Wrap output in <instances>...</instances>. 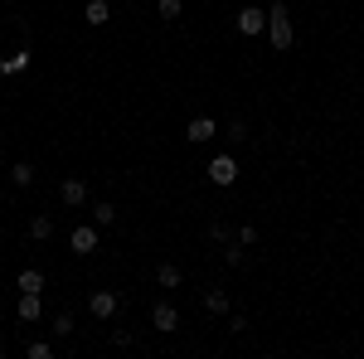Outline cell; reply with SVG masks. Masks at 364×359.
<instances>
[{
	"label": "cell",
	"instance_id": "cell-1",
	"mask_svg": "<svg viewBox=\"0 0 364 359\" xmlns=\"http://www.w3.org/2000/svg\"><path fill=\"white\" fill-rule=\"evenodd\" d=\"M262 34H272V49H277V54H287V49L296 44V29H291V15H287L282 0H272V10H267V29H262Z\"/></svg>",
	"mask_w": 364,
	"mask_h": 359
},
{
	"label": "cell",
	"instance_id": "cell-2",
	"mask_svg": "<svg viewBox=\"0 0 364 359\" xmlns=\"http://www.w3.org/2000/svg\"><path fill=\"white\" fill-rule=\"evenodd\" d=\"M117 306H122V296L102 286V291H92V296H87V316H92V321H112Z\"/></svg>",
	"mask_w": 364,
	"mask_h": 359
},
{
	"label": "cell",
	"instance_id": "cell-3",
	"mask_svg": "<svg viewBox=\"0 0 364 359\" xmlns=\"http://www.w3.org/2000/svg\"><path fill=\"white\" fill-rule=\"evenodd\" d=\"M209 180H214L219 190H228V185L238 180V161H233V151H228V156H214V161H209Z\"/></svg>",
	"mask_w": 364,
	"mask_h": 359
},
{
	"label": "cell",
	"instance_id": "cell-4",
	"mask_svg": "<svg viewBox=\"0 0 364 359\" xmlns=\"http://www.w3.org/2000/svg\"><path fill=\"white\" fill-rule=\"evenodd\" d=\"M151 326H156V331H161V335L180 331V311H175V306H170V301H156V306H151Z\"/></svg>",
	"mask_w": 364,
	"mask_h": 359
},
{
	"label": "cell",
	"instance_id": "cell-5",
	"mask_svg": "<svg viewBox=\"0 0 364 359\" xmlns=\"http://www.w3.org/2000/svg\"><path fill=\"white\" fill-rule=\"evenodd\" d=\"M68 248L73 252H97V223H78V228H73V233H68Z\"/></svg>",
	"mask_w": 364,
	"mask_h": 359
},
{
	"label": "cell",
	"instance_id": "cell-6",
	"mask_svg": "<svg viewBox=\"0 0 364 359\" xmlns=\"http://www.w3.org/2000/svg\"><path fill=\"white\" fill-rule=\"evenodd\" d=\"M262 29H267V10H257V5H243V10H238V34H262Z\"/></svg>",
	"mask_w": 364,
	"mask_h": 359
},
{
	"label": "cell",
	"instance_id": "cell-7",
	"mask_svg": "<svg viewBox=\"0 0 364 359\" xmlns=\"http://www.w3.org/2000/svg\"><path fill=\"white\" fill-rule=\"evenodd\" d=\"M58 199H63L68 209H83V204H87V185L78 180V175H68V180L58 185Z\"/></svg>",
	"mask_w": 364,
	"mask_h": 359
},
{
	"label": "cell",
	"instance_id": "cell-8",
	"mask_svg": "<svg viewBox=\"0 0 364 359\" xmlns=\"http://www.w3.org/2000/svg\"><path fill=\"white\" fill-rule=\"evenodd\" d=\"M185 136H190V146H209V141L219 136V122H214V117H195Z\"/></svg>",
	"mask_w": 364,
	"mask_h": 359
},
{
	"label": "cell",
	"instance_id": "cell-9",
	"mask_svg": "<svg viewBox=\"0 0 364 359\" xmlns=\"http://www.w3.org/2000/svg\"><path fill=\"white\" fill-rule=\"evenodd\" d=\"M83 20L92 29H102L107 20H112V5H107V0H87V5H83Z\"/></svg>",
	"mask_w": 364,
	"mask_h": 359
},
{
	"label": "cell",
	"instance_id": "cell-10",
	"mask_svg": "<svg viewBox=\"0 0 364 359\" xmlns=\"http://www.w3.org/2000/svg\"><path fill=\"white\" fill-rule=\"evenodd\" d=\"M204 311H209V316H228V291L224 286H204Z\"/></svg>",
	"mask_w": 364,
	"mask_h": 359
},
{
	"label": "cell",
	"instance_id": "cell-11",
	"mask_svg": "<svg viewBox=\"0 0 364 359\" xmlns=\"http://www.w3.org/2000/svg\"><path fill=\"white\" fill-rule=\"evenodd\" d=\"M180 282H185V272H180L175 262H161V267H156V286H166V291H175Z\"/></svg>",
	"mask_w": 364,
	"mask_h": 359
},
{
	"label": "cell",
	"instance_id": "cell-12",
	"mask_svg": "<svg viewBox=\"0 0 364 359\" xmlns=\"http://www.w3.org/2000/svg\"><path fill=\"white\" fill-rule=\"evenodd\" d=\"M29 238H34V243H49V238H54V219H49V214H34V219H29Z\"/></svg>",
	"mask_w": 364,
	"mask_h": 359
},
{
	"label": "cell",
	"instance_id": "cell-13",
	"mask_svg": "<svg viewBox=\"0 0 364 359\" xmlns=\"http://www.w3.org/2000/svg\"><path fill=\"white\" fill-rule=\"evenodd\" d=\"M87 209H92V223H97V228H112L117 223V204H107V199H97V204H87Z\"/></svg>",
	"mask_w": 364,
	"mask_h": 359
},
{
	"label": "cell",
	"instance_id": "cell-14",
	"mask_svg": "<svg viewBox=\"0 0 364 359\" xmlns=\"http://www.w3.org/2000/svg\"><path fill=\"white\" fill-rule=\"evenodd\" d=\"M15 286H20V291H39V296H44V272H39V267H25V272L15 277Z\"/></svg>",
	"mask_w": 364,
	"mask_h": 359
},
{
	"label": "cell",
	"instance_id": "cell-15",
	"mask_svg": "<svg viewBox=\"0 0 364 359\" xmlns=\"http://www.w3.org/2000/svg\"><path fill=\"white\" fill-rule=\"evenodd\" d=\"M10 180H15L20 190H29V185H34V166H29V161H15V166H10Z\"/></svg>",
	"mask_w": 364,
	"mask_h": 359
},
{
	"label": "cell",
	"instance_id": "cell-16",
	"mask_svg": "<svg viewBox=\"0 0 364 359\" xmlns=\"http://www.w3.org/2000/svg\"><path fill=\"white\" fill-rule=\"evenodd\" d=\"M25 355H29V359H54L58 350L49 345V340H29V345H25Z\"/></svg>",
	"mask_w": 364,
	"mask_h": 359
},
{
	"label": "cell",
	"instance_id": "cell-17",
	"mask_svg": "<svg viewBox=\"0 0 364 359\" xmlns=\"http://www.w3.org/2000/svg\"><path fill=\"white\" fill-rule=\"evenodd\" d=\"M49 331H54L58 340H68V335H73V316H68V311H58V316H54V326H49Z\"/></svg>",
	"mask_w": 364,
	"mask_h": 359
},
{
	"label": "cell",
	"instance_id": "cell-18",
	"mask_svg": "<svg viewBox=\"0 0 364 359\" xmlns=\"http://www.w3.org/2000/svg\"><path fill=\"white\" fill-rule=\"evenodd\" d=\"M156 10H161V20H180L185 5H180V0H156Z\"/></svg>",
	"mask_w": 364,
	"mask_h": 359
},
{
	"label": "cell",
	"instance_id": "cell-19",
	"mask_svg": "<svg viewBox=\"0 0 364 359\" xmlns=\"http://www.w3.org/2000/svg\"><path fill=\"white\" fill-rule=\"evenodd\" d=\"M219 136H228L233 146H243V141H248V127H243V122H233V127H228V132H219Z\"/></svg>",
	"mask_w": 364,
	"mask_h": 359
},
{
	"label": "cell",
	"instance_id": "cell-20",
	"mask_svg": "<svg viewBox=\"0 0 364 359\" xmlns=\"http://www.w3.org/2000/svg\"><path fill=\"white\" fill-rule=\"evenodd\" d=\"M224 262H228V267H243V243L233 248V238H228V248H224Z\"/></svg>",
	"mask_w": 364,
	"mask_h": 359
},
{
	"label": "cell",
	"instance_id": "cell-21",
	"mask_svg": "<svg viewBox=\"0 0 364 359\" xmlns=\"http://www.w3.org/2000/svg\"><path fill=\"white\" fill-rule=\"evenodd\" d=\"M209 238H214V243H228V223L214 219V223H209Z\"/></svg>",
	"mask_w": 364,
	"mask_h": 359
},
{
	"label": "cell",
	"instance_id": "cell-22",
	"mask_svg": "<svg viewBox=\"0 0 364 359\" xmlns=\"http://www.w3.org/2000/svg\"><path fill=\"white\" fill-rule=\"evenodd\" d=\"M238 243H243V248H252V243H257V228H252V223H243V228H238Z\"/></svg>",
	"mask_w": 364,
	"mask_h": 359
},
{
	"label": "cell",
	"instance_id": "cell-23",
	"mask_svg": "<svg viewBox=\"0 0 364 359\" xmlns=\"http://www.w3.org/2000/svg\"><path fill=\"white\" fill-rule=\"evenodd\" d=\"M0 248H5V243H0Z\"/></svg>",
	"mask_w": 364,
	"mask_h": 359
}]
</instances>
